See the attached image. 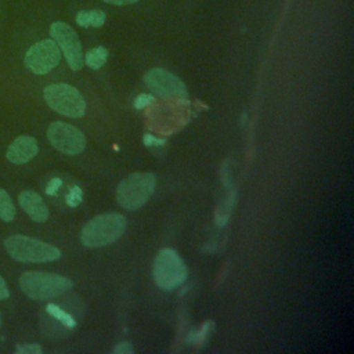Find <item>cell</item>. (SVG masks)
<instances>
[{
    "mask_svg": "<svg viewBox=\"0 0 354 354\" xmlns=\"http://www.w3.org/2000/svg\"><path fill=\"white\" fill-rule=\"evenodd\" d=\"M153 101H155L153 95H151V94H140V95L134 100V106H136L137 109H142V108H147L148 105H151Z\"/></svg>",
    "mask_w": 354,
    "mask_h": 354,
    "instance_id": "obj_19",
    "label": "cell"
},
{
    "mask_svg": "<svg viewBox=\"0 0 354 354\" xmlns=\"http://www.w3.org/2000/svg\"><path fill=\"white\" fill-rule=\"evenodd\" d=\"M73 282L59 274L44 271H26L19 277V288L29 299L48 300L71 290Z\"/></svg>",
    "mask_w": 354,
    "mask_h": 354,
    "instance_id": "obj_2",
    "label": "cell"
},
{
    "mask_svg": "<svg viewBox=\"0 0 354 354\" xmlns=\"http://www.w3.org/2000/svg\"><path fill=\"white\" fill-rule=\"evenodd\" d=\"M126 231V217L120 213H104L84 224L80 242L87 248H101L116 242Z\"/></svg>",
    "mask_w": 354,
    "mask_h": 354,
    "instance_id": "obj_1",
    "label": "cell"
},
{
    "mask_svg": "<svg viewBox=\"0 0 354 354\" xmlns=\"http://www.w3.org/2000/svg\"><path fill=\"white\" fill-rule=\"evenodd\" d=\"M15 351L19 354H40L41 353V347L37 343H22V344H17Z\"/></svg>",
    "mask_w": 354,
    "mask_h": 354,
    "instance_id": "obj_17",
    "label": "cell"
},
{
    "mask_svg": "<svg viewBox=\"0 0 354 354\" xmlns=\"http://www.w3.org/2000/svg\"><path fill=\"white\" fill-rule=\"evenodd\" d=\"M39 147L36 138L30 136L17 137L8 147L6 158L14 165H25L37 155Z\"/></svg>",
    "mask_w": 354,
    "mask_h": 354,
    "instance_id": "obj_11",
    "label": "cell"
},
{
    "mask_svg": "<svg viewBox=\"0 0 354 354\" xmlns=\"http://www.w3.org/2000/svg\"><path fill=\"white\" fill-rule=\"evenodd\" d=\"M152 278L158 288L173 290L187 278V267L178 253L170 248L159 250L152 266Z\"/></svg>",
    "mask_w": 354,
    "mask_h": 354,
    "instance_id": "obj_5",
    "label": "cell"
},
{
    "mask_svg": "<svg viewBox=\"0 0 354 354\" xmlns=\"http://www.w3.org/2000/svg\"><path fill=\"white\" fill-rule=\"evenodd\" d=\"M50 35L62 50L64 57L72 71H80L84 64L83 48L77 33L65 22L57 21L50 26Z\"/></svg>",
    "mask_w": 354,
    "mask_h": 354,
    "instance_id": "obj_7",
    "label": "cell"
},
{
    "mask_svg": "<svg viewBox=\"0 0 354 354\" xmlns=\"http://www.w3.org/2000/svg\"><path fill=\"white\" fill-rule=\"evenodd\" d=\"M102 1L108 3V4H115V6H126V4L137 3L138 0H102Z\"/></svg>",
    "mask_w": 354,
    "mask_h": 354,
    "instance_id": "obj_24",
    "label": "cell"
},
{
    "mask_svg": "<svg viewBox=\"0 0 354 354\" xmlns=\"http://www.w3.org/2000/svg\"><path fill=\"white\" fill-rule=\"evenodd\" d=\"M113 354H131L134 353V347L130 342H120L112 348Z\"/></svg>",
    "mask_w": 354,
    "mask_h": 354,
    "instance_id": "obj_20",
    "label": "cell"
},
{
    "mask_svg": "<svg viewBox=\"0 0 354 354\" xmlns=\"http://www.w3.org/2000/svg\"><path fill=\"white\" fill-rule=\"evenodd\" d=\"M144 84L156 95L163 98H184L187 87L181 79L163 68L149 69L144 77Z\"/></svg>",
    "mask_w": 354,
    "mask_h": 354,
    "instance_id": "obj_10",
    "label": "cell"
},
{
    "mask_svg": "<svg viewBox=\"0 0 354 354\" xmlns=\"http://www.w3.org/2000/svg\"><path fill=\"white\" fill-rule=\"evenodd\" d=\"M18 203L33 221L44 223L48 218V209L37 192L29 189L22 191L18 195Z\"/></svg>",
    "mask_w": 354,
    "mask_h": 354,
    "instance_id": "obj_12",
    "label": "cell"
},
{
    "mask_svg": "<svg viewBox=\"0 0 354 354\" xmlns=\"http://www.w3.org/2000/svg\"><path fill=\"white\" fill-rule=\"evenodd\" d=\"M10 296V292H8V288H7V283L6 281L3 279V277L0 275V300H4Z\"/></svg>",
    "mask_w": 354,
    "mask_h": 354,
    "instance_id": "obj_23",
    "label": "cell"
},
{
    "mask_svg": "<svg viewBox=\"0 0 354 354\" xmlns=\"http://www.w3.org/2000/svg\"><path fill=\"white\" fill-rule=\"evenodd\" d=\"M76 22L82 28H100L105 22V14L101 10H83L76 14Z\"/></svg>",
    "mask_w": 354,
    "mask_h": 354,
    "instance_id": "obj_13",
    "label": "cell"
},
{
    "mask_svg": "<svg viewBox=\"0 0 354 354\" xmlns=\"http://www.w3.org/2000/svg\"><path fill=\"white\" fill-rule=\"evenodd\" d=\"M212 325H213V324H212L210 321H207V322H205V324L202 325V328L199 329V333L196 335V343H198V344H201V343L205 340V337L209 335Z\"/></svg>",
    "mask_w": 354,
    "mask_h": 354,
    "instance_id": "obj_21",
    "label": "cell"
},
{
    "mask_svg": "<svg viewBox=\"0 0 354 354\" xmlns=\"http://www.w3.org/2000/svg\"><path fill=\"white\" fill-rule=\"evenodd\" d=\"M66 202L71 206H77L82 202V189L79 187H72L66 196Z\"/></svg>",
    "mask_w": 354,
    "mask_h": 354,
    "instance_id": "obj_18",
    "label": "cell"
},
{
    "mask_svg": "<svg viewBox=\"0 0 354 354\" xmlns=\"http://www.w3.org/2000/svg\"><path fill=\"white\" fill-rule=\"evenodd\" d=\"M47 310H48L50 314H53L55 318H58L64 325H66V326H69V328H72V326L76 325V322L73 321V318H72L69 314H66L64 310L58 308L57 306L50 304V306L47 307Z\"/></svg>",
    "mask_w": 354,
    "mask_h": 354,
    "instance_id": "obj_16",
    "label": "cell"
},
{
    "mask_svg": "<svg viewBox=\"0 0 354 354\" xmlns=\"http://www.w3.org/2000/svg\"><path fill=\"white\" fill-rule=\"evenodd\" d=\"M0 324H1V315H0Z\"/></svg>",
    "mask_w": 354,
    "mask_h": 354,
    "instance_id": "obj_25",
    "label": "cell"
},
{
    "mask_svg": "<svg viewBox=\"0 0 354 354\" xmlns=\"http://www.w3.org/2000/svg\"><path fill=\"white\" fill-rule=\"evenodd\" d=\"M144 144L148 145V147H152V145L160 147V145L165 144V141H163V140H159V138H155V137L151 136V134H147V136L144 137Z\"/></svg>",
    "mask_w": 354,
    "mask_h": 354,
    "instance_id": "obj_22",
    "label": "cell"
},
{
    "mask_svg": "<svg viewBox=\"0 0 354 354\" xmlns=\"http://www.w3.org/2000/svg\"><path fill=\"white\" fill-rule=\"evenodd\" d=\"M43 97L53 111L66 118H82L86 112L83 95L71 84H50L43 90Z\"/></svg>",
    "mask_w": 354,
    "mask_h": 354,
    "instance_id": "obj_6",
    "label": "cell"
},
{
    "mask_svg": "<svg viewBox=\"0 0 354 354\" xmlns=\"http://www.w3.org/2000/svg\"><path fill=\"white\" fill-rule=\"evenodd\" d=\"M7 253L22 263H48L61 257V250L50 243L26 235H10L4 241Z\"/></svg>",
    "mask_w": 354,
    "mask_h": 354,
    "instance_id": "obj_3",
    "label": "cell"
},
{
    "mask_svg": "<svg viewBox=\"0 0 354 354\" xmlns=\"http://www.w3.org/2000/svg\"><path fill=\"white\" fill-rule=\"evenodd\" d=\"M61 59V51L51 39L33 44L25 54V66L35 75H46L51 72Z\"/></svg>",
    "mask_w": 354,
    "mask_h": 354,
    "instance_id": "obj_9",
    "label": "cell"
},
{
    "mask_svg": "<svg viewBox=\"0 0 354 354\" xmlns=\"http://www.w3.org/2000/svg\"><path fill=\"white\" fill-rule=\"evenodd\" d=\"M15 217V206L6 189L0 188V218L6 223L12 221Z\"/></svg>",
    "mask_w": 354,
    "mask_h": 354,
    "instance_id": "obj_15",
    "label": "cell"
},
{
    "mask_svg": "<svg viewBox=\"0 0 354 354\" xmlns=\"http://www.w3.org/2000/svg\"><path fill=\"white\" fill-rule=\"evenodd\" d=\"M47 138L57 151L65 155H77L86 147L84 134L65 122H53L47 129Z\"/></svg>",
    "mask_w": 354,
    "mask_h": 354,
    "instance_id": "obj_8",
    "label": "cell"
},
{
    "mask_svg": "<svg viewBox=\"0 0 354 354\" xmlns=\"http://www.w3.org/2000/svg\"><path fill=\"white\" fill-rule=\"evenodd\" d=\"M156 188V177L152 173H133L120 181L116 189V202L126 210L141 207Z\"/></svg>",
    "mask_w": 354,
    "mask_h": 354,
    "instance_id": "obj_4",
    "label": "cell"
},
{
    "mask_svg": "<svg viewBox=\"0 0 354 354\" xmlns=\"http://www.w3.org/2000/svg\"><path fill=\"white\" fill-rule=\"evenodd\" d=\"M106 58H108V50L102 46H98L87 51L84 57V62L91 69H100L106 62Z\"/></svg>",
    "mask_w": 354,
    "mask_h": 354,
    "instance_id": "obj_14",
    "label": "cell"
}]
</instances>
